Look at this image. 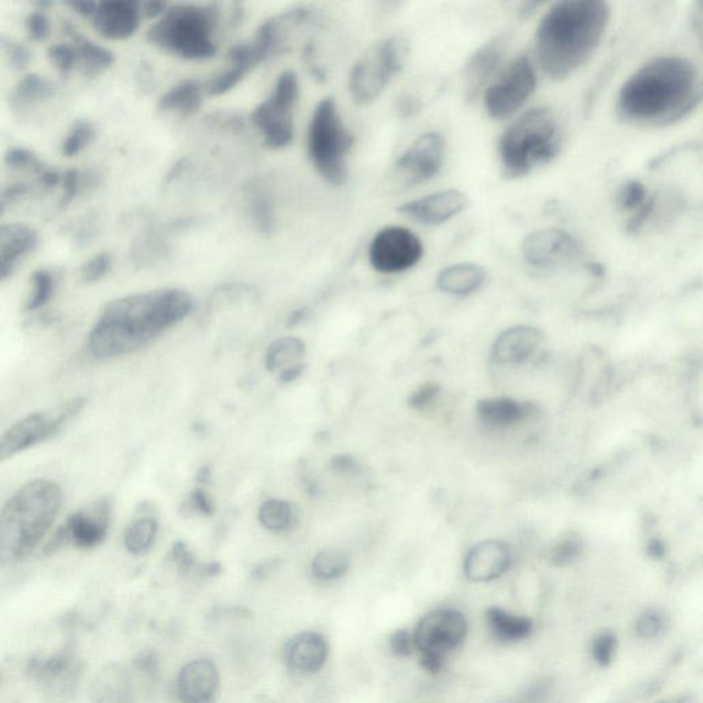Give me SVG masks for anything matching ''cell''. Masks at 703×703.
<instances>
[{
  "label": "cell",
  "instance_id": "obj_39",
  "mask_svg": "<svg viewBox=\"0 0 703 703\" xmlns=\"http://www.w3.org/2000/svg\"><path fill=\"white\" fill-rule=\"evenodd\" d=\"M259 520L265 529L271 530V532H283L292 525V506L281 499L267 500L260 507Z\"/></svg>",
  "mask_w": 703,
  "mask_h": 703
},
{
  "label": "cell",
  "instance_id": "obj_57",
  "mask_svg": "<svg viewBox=\"0 0 703 703\" xmlns=\"http://www.w3.org/2000/svg\"><path fill=\"white\" fill-rule=\"evenodd\" d=\"M168 3L160 2V0H150V2L141 3V11L143 18H160L165 11L168 10Z\"/></svg>",
  "mask_w": 703,
  "mask_h": 703
},
{
  "label": "cell",
  "instance_id": "obj_47",
  "mask_svg": "<svg viewBox=\"0 0 703 703\" xmlns=\"http://www.w3.org/2000/svg\"><path fill=\"white\" fill-rule=\"evenodd\" d=\"M5 163L9 165L10 168L14 169H33V171L40 172V174L44 171V165L40 163L35 153L29 152L27 149H22V147L10 149L9 152L5 154Z\"/></svg>",
  "mask_w": 703,
  "mask_h": 703
},
{
  "label": "cell",
  "instance_id": "obj_29",
  "mask_svg": "<svg viewBox=\"0 0 703 703\" xmlns=\"http://www.w3.org/2000/svg\"><path fill=\"white\" fill-rule=\"evenodd\" d=\"M202 101H204V87L197 80H184L165 92L158 103V108L161 112L190 117L200 110Z\"/></svg>",
  "mask_w": 703,
  "mask_h": 703
},
{
  "label": "cell",
  "instance_id": "obj_28",
  "mask_svg": "<svg viewBox=\"0 0 703 703\" xmlns=\"http://www.w3.org/2000/svg\"><path fill=\"white\" fill-rule=\"evenodd\" d=\"M526 407L509 397H493L481 400L477 406L480 421L489 428H510L526 417Z\"/></svg>",
  "mask_w": 703,
  "mask_h": 703
},
{
  "label": "cell",
  "instance_id": "obj_36",
  "mask_svg": "<svg viewBox=\"0 0 703 703\" xmlns=\"http://www.w3.org/2000/svg\"><path fill=\"white\" fill-rule=\"evenodd\" d=\"M351 566L347 552L330 548V550L320 551L312 561V574L318 580L334 581L345 576Z\"/></svg>",
  "mask_w": 703,
  "mask_h": 703
},
{
  "label": "cell",
  "instance_id": "obj_9",
  "mask_svg": "<svg viewBox=\"0 0 703 703\" xmlns=\"http://www.w3.org/2000/svg\"><path fill=\"white\" fill-rule=\"evenodd\" d=\"M410 54V46L401 36L381 40L357 61L349 76V91L359 105L375 101L403 71Z\"/></svg>",
  "mask_w": 703,
  "mask_h": 703
},
{
  "label": "cell",
  "instance_id": "obj_2",
  "mask_svg": "<svg viewBox=\"0 0 703 703\" xmlns=\"http://www.w3.org/2000/svg\"><path fill=\"white\" fill-rule=\"evenodd\" d=\"M701 101V82L693 62L666 55L643 65L622 86L618 116L627 123L661 127L682 120Z\"/></svg>",
  "mask_w": 703,
  "mask_h": 703
},
{
  "label": "cell",
  "instance_id": "obj_7",
  "mask_svg": "<svg viewBox=\"0 0 703 703\" xmlns=\"http://www.w3.org/2000/svg\"><path fill=\"white\" fill-rule=\"evenodd\" d=\"M353 142L355 139L342 121L336 101L322 99L309 121L308 156L320 178L331 186H341L347 180V158Z\"/></svg>",
  "mask_w": 703,
  "mask_h": 703
},
{
  "label": "cell",
  "instance_id": "obj_5",
  "mask_svg": "<svg viewBox=\"0 0 703 703\" xmlns=\"http://www.w3.org/2000/svg\"><path fill=\"white\" fill-rule=\"evenodd\" d=\"M219 25L217 5L171 6L147 31V40L182 60L205 61L217 53Z\"/></svg>",
  "mask_w": 703,
  "mask_h": 703
},
{
  "label": "cell",
  "instance_id": "obj_21",
  "mask_svg": "<svg viewBox=\"0 0 703 703\" xmlns=\"http://www.w3.org/2000/svg\"><path fill=\"white\" fill-rule=\"evenodd\" d=\"M220 676L215 662L200 658L184 665L176 682L183 703H212L219 691Z\"/></svg>",
  "mask_w": 703,
  "mask_h": 703
},
{
  "label": "cell",
  "instance_id": "obj_4",
  "mask_svg": "<svg viewBox=\"0 0 703 703\" xmlns=\"http://www.w3.org/2000/svg\"><path fill=\"white\" fill-rule=\"evenodd\" d=\"M64 503V491L55 481L38 478L20 489L0 510V568L31 557L53 528Z\"/></svg>",
  "mask_w": 703,
  "mask_h": 703
},
{
  "label": "cell",
  "instance_id": "obj_14",
  "mask_svg": "<svg viewBox=\"0 0 703 703\" xmlns=\"http://www.w3.org/2000/svg\"><path fill=\"white\" fill-rule=\"evenodd\" d=\"M466 636L465 614L454 609H439L421 618L412 633V643L421 655L445 660V655L458 649Z\"/></svg>",
  "mask_w": 703,
  "mask_h": 703
},
{
  "label": "cell",
  "instance_id": "obj_50",
  "mask_svg": "<svg viewBox=\"0 0 703 703\" xmlns=\"http://www.w3.org/2000/svg\"><path fill=\"white\" fill-rule=\"evenodd\" d=\"M71 544V537H69L68 528L65 524L58 526L57 530L51 535L49 541L44 544L43 554L46 557H51V555L57 554L62 548H65Z\"/></svg>",
  "mask_w": 703,
  "mask_h": 703
},
{
  "label": "cell",
  "instance_id": "obj_37",
  "mask_svg": "<svg viewBox=\"0 0 703 703\" xmlns=\"http://www.w3.org/2000/svg\"><path fill=\"white\" fill-rule=\"evenodd\" d=\"M250 213L253 220L263 233H268L274 228V206L270 191L263 184L257 182L249 189Z\"/></svg>",
  "mask_w": 703,
  "mask_h": 703
},
{
  "label": "cell",
  "instance_id": "obj_25",
  "mask_svg": "<svg viewBox=\"0 0 703 703\" xmlns=\"http://www.w3.org/2000/svg\"><path fill=\"white\" fill-rule=\"evenodd\" d=\"M541 340H543V336L535 327H511V329L503 331L493 344V360L500 364L525 362L537 351Z\"/></svg>",
  "mask_w": 703,
  "mask_h": 703
},
{
  "label": "cell",
  "instance_id": "obj_46",
  "mask_svg": "<svg viewBox=\"0 0 703 703\" xmlns=\"http://www.w3.org/2000/svg\"><path fill=\"white\" fill-rule=\"evenodd\" d=\"M635 628L640 638H657L664 631L665 620L657 610H646V612L640 614Z\"/></svg>",
  "mask_w": 703,
  "mask_h": 703
},
{
  "label": "cell",
  "instance_id": "obj_20",
  "mask_svg": "<svg viewBox=\"0 0 703 703\" xmlns=\"http://www.w3.org/2000/svg\"><path fill=\"white\" fill-rule=\"evenodd\" d=\"M469 198L458 190H445L401 205V215L425 226H440L465 211Z\"/></svg>",
  "mask_w": 703,
  "mask_h": 703
},
{
  "label": "cell",
  "instance_id": "obj_52",
  "mask_svg": "<svg viewBox=\"0 0 703 703\" xmlns=\"http://www.w3.org/2000/svg\"><path fill=\"white\" fill-rule=\"evenodd\" d=\"M6 53L9 57L10 64L16 66V68H24L31 61V53L27 47L22 46L20 43L9 42L6 44Z\"/></svg>",
  "mask_w": 703,
  "mask_h": 703
},
{
  "label": "cell",
  "instance_id": "obj_44",
  "mask_svg": "<svg viewBox=\"0 0 703 703\" xmlns=\"http://www.w3.org/2000/svg\"><path fill=\"white\" fill-rule=\"evenodd\" d=\"M646 198V187L638 180H631L618 191L617 202L624 211H638L640 206L647 201Z\"/></svg>",
  "mask_w": 703,
  "mask_h": 703
},
{
  "label": "cell",
  "instance_id": "obj_54",
  "mask_svg": "<svg viewBox=\"0 0 703 703\" xmlns=\"http://www.w3.org/2000/svg\"><path fill=\"white\" fill-rule=\"evenodd\" d=\"M172 558H174L180 572L183 573L189 572L194 563L193 555L183 543L176 544L174 550H172Z\"/></svg>",
  "mask_w": 703,
  "mask_h": 703
},
{
  "label": "cell",
  "instance_id": "obj_18",
  "mask_svg": "<svg viewBox=\"0 0 703 703\" xmlns=\"http://www.w3.org/2000/svg\"><path fill=\"white\" fill-rule=\"evenodd\" d=\"M141 3L135 0L98 2L91 18L92 27L101 38L120 42L132 38L141 27Z\"/></svg>",
  "mask_w": 703,
  "mask_h": 703
},
{
  "label": "cell",
  "instance_id": "obj_16",
  "mask_svg": "<svg viewBox=\"0 0 703 703\" xmlns=\"http://www.w3.org/2000/svg\"><path fill=\"white\" fill-rule=\"evenodd\" d=\"M445 160V141L436 132L419 136L396 164L397 175L406 186L428 182L439 174Z\"/></svg>",
  "mask_w": 703,
  "mask_h": 703
},
{
  "label": "cell",
  "instance_id": "obj_17",
  "mask_svg": "<svg viewBox=\"0 0 703 703\" xmlns=\"http://www.w3.org/2000/svg\"><path fill=\"white\" fill-rule=\"evenodd\" d=\"M27 673L46 690L66 697L75 693L82 665L72 650H62L50 657L32 658L28 662Z\"/></svg>",
  "mask_w": 703,
  "mask_h": 703
},
{
  "label": "cell",
  "instance_id": "obj_1",
  "mask_svg": "<svg viewBox=\"0 0 703 703\" xmlns=\"http://www.w3.org/2000/svg\"><path fill=\"white\" fill-rule=\"evenodd\" d=\"M193 309L190 293L169 287L117 298L92 327L88 351L97 359L128 355L178 325Z\"/></svg>",
  "mask_w": 703,
  "mask_h": 703
},
{
  "label": "cell",
  "instance_id": "obj_55",
  "mask_svg": "<svg viewBox=\"0 0 703 703\" xmlns=\"http://www.w3.org/2000/svg\"><path fill=\"white\" fill-rule=\"evenodd\" d=\"M190 509L195 513L212 514L213 503L204 491H195L189 500Z\"/></svg>",
  "mask_w": 703,
  "mask_h": 703
},
{
  "label": "cell",
  "instance_id": "obj_26",
  "mask_svg": "<svg viewBox=\"0 0 703 703\" xmlns=\"http://www.w3.org/2000/svg\"><path fill=\"white\" fill-rule=\"evenodd\" d=\"M503 54V40L495 39L471 55L465 71L467 97L474 99L480 94L481 88L498 69L503 60Z\"/></svg>",
  "mask_w": 703,
  "mask_h": 703
},
{
  "label": "cell",
  "instance_id": "obj_8",
  "mask_svg": "<svg viewBox=\"0 0 703 703\" xmlns=\"http://www.w3.org/2000/svg\"><path fill=\"white\" fill-rule=\"evenodd\" d=\"M304 13V9H297L272 17L261 25L255 38L246 43L235 44L233 49L228 51V68L213 77L211 82L206 84L205 91L212 97H219L237 87L252 69L281 50L290 25L301 20Z\"/></svg>",
  "mask_w": 703,
  "mask_h": 703
},
{
  "label": "cell",
  "instance_id": "obj_32",
  "mask_svg": "<svg viewBox=\"0 0 703 703\" xmlns=\"http://www.w3.org/2000/svg\"><path fill=\"white\" fill-rule=\"evenodd\" d=\"M305 355L304 342L298 338L285 337L272 342L265 356V364L270 371H283L300 366L301 357Z\"/></svg>",
  "mask_w": 703,
  "mask_h": 703
},
{
  "label": "cell",
  "instance_id": "obj_27",
  "mask_svg": "<svg viewBox=\"0 0 703 703\" xmlns=\"http://www.w3.org/2000/svg\"><path fill=\"white\" fill-rule=\"evenodd\" d=\"M487 272L477 264L463 263L451 265L440 272L437 286L441 292L454 296H467L484 285Z\"/></svg>",
  "mask_w": 703,
  "mask_h": 703
},
{
  "label": "cell",
  "instance_id": "obj_12",
  "mask_svg": "<svg viewBox=\"0 0 703 703\" xmlns=\"http://www.w3.org/2000/svg\"><path fill=\"white\" fill-rule=\"evenodd\" d=\"M535 66L528 55H520L485 92V108L492 119H509L536 90Z\"/></svg>",
  "mask_w": 703,
  "mask_h": 703
},
{
  "label": "cell",
  "instance_id": "obj_59",
  "mask_svg": "<svg viewBox=\"0 0 703 703\" xmlns=\"http://www.w3.org/2000/svg\"><path fill=\"white\" fill-rule=\"evenodd\" d=\"M418 105L417 102L412 98H404L400 101L399 110L404 116H410V114L417 112Z\"/></svg>",
  "mask_w": 703,
  "mask_h": 703
},
{
  "label": "cell",
  "instance_id": "obj_45",
  "mask_svg": "<svg viewBox=\"0 0 703 703\" xmlns=\"http://www.w3.org/2000/svg\"><path fill=\"white\" fill-rule=\"evenodd\" d=\"M110 268H112V257L108 253H98L83 265L80 276L84 283H95L105 278Z\"/></svg>",
  "mask_w": 703,
  "mask_h": 703
},
{
  "label": "cell",
  "instance_id": "obj_3",
  "mask_svg": "<svg viewBox=\"0 0 703 703\" xmlns=\"http://www.w3.org/2000/svg\"><path fill=\"white\" fill-rule=\"evenodd\" d=\"M609 5L601 0L557 3L536 31V54L551 79L563 80L590 60L609 24Z\"/></svg>",
  "mask_w": 703,
  "mask_h": 703
},
{
  "label": "cell",
  "instance_id": "obj_53",
  "mask_svg": "<svg viewBox=\"0 0 703 703\" xmlns=\"http://www.w3.org/2000/svg\"><path fill=\"white\" fill-rule=\"evenodd\" d=\"M654 198H650L649 201L644 202L642 206L636 211L632 219L629 220L627 230L628 233H638L643 224L647 222L651 212L654 211Z\"/></svg>",
  "mask_w": 703,
  "mask_h": 703
},
{
  "label": "cell",
  "instance_id": "obj_23",
  "mask_svg": "<svg viewBox=\"0 0 703 703\" xmlns=\"http://www.w3.org/2000/svg\"><path fill=\"white\" fill-rule=\"evenodd\" d=\"M329 651V643L320 633H298L285 647L287 669L296 676L315 675L325 666Z\"/></svg>",
  "mask_w": 703,
  "mask_h": 703
},
{
  "label": "cell",
  "instance_id": "obj_34",
  "mask_svg": "<svg viewBox=\"0 0 703 703\" xmlns=\"http://www.w3.org/2000/svg\"><path fill=\"white\" fill-rule=\"evenodd\" d=\"M54 92L53 84L39 75H28L17 84L11 94V105L16 110L29 108L43 99L51 97Z\"/></svg>",
  "mask_w": 703,
  "mask_h": 703
},
{
  "label": "cell",
  "instance_id": "obj_19",
  "mask_svg": "<svg viewBox=\"0 0 703 703\" xmlns=\"http://www.w3.org/2000/svg\"><path fill=\"white\" fill-rule=\"evenodd\" d=\"M112 515V504L108 499L97 500L87 509L76 511L65 522L73 546L80 550H92L106 539Z\"/></svg>",
  "mask_w": 703,
  "mask_h": 703
},
{
  "label": "cell",
  "instance_id": "obj_58",
  "mask_svg": "<svg viewBox=\"0 0 703 703\" xmlns=\"http://www.w3.org/2000/svg\"><path fill=\"white\" fill-rule=\"evenodd\" d=\"M68 6L71 7L76 14H79V16L90 18L91 20L92 16L95 14V10H97L98 2H88V0H84V2L68 3Z\"/></svg>",
  "mask_w": 703,
  "mask_h": 703
},
{
  "label": "cell",
  "instance_id": "obj_33",
  "mask_svg": "<svg viewBox=\"0 0 703 703\" xmlns=\"http://www.w3.org/2000/svg\"><path fill=\"white\" fill-rule=\"evenodd\" d=\"M158 522L150 515L132 521L124 533V546L132 555H146L156 543Z\"/></svg>",
  "mask_w": 703,
  "mask_h": 703
},
{
  "label": "cell",
  "instance_id": "obj_10",
  "mask_svg": "<svg viewBox=\"0 0 703 703\" xmlns=\"http://www.w3.org/2000/svg\"><path fill=\"white\" fill-rule=\"evenodd\" d=\"M86 404L87 400L84 397H76L65 401L54 410L32 412L11 425L0 436V463L53 439L65 428L66 423L71 422L84 410Z\"/></svg>",
  "mask_w": 703,
  "mask_h": 703
},
{
  "label": "cell",
  "instance_id": "obj_62",
  "mask_svg": "<svg viewBox=\"0 0 703 703\" xmlns=\"http://www.w3.org/2000/svg\"><path fill=\"white\" fill-rule=\"evenodd\" d=\"M660 703H666V702H660Z\"/></svg>",
  "mask_w": 703,
  "mask_h": 703
},
{
  "label": "cell",
  "instance_id": "obj_40",
  "mask_svg": "<svg viewBox=\"0 0 703 703\" xmlns=\"http://www.w3.org/2000/svg\"><path fill=\"white\" fill-rule=\"evenodd\" d=\"M94 138V125L88 123V121H76L72 130L69 131L64 142H62L61 152L65 157L69 158L79 156L94 141Z\"/></svg>",
  "mask_w": 703,
  "mask_h": 703
},
{
  "label": "cell",
  "instance_id": "obj_41",
  "mask_svg": "<svg viewBox=\"0 0 703 703\" xmlns=\"http://www.w3.org/2000/svg\"><path fill=\"white\" fill-rule=\"evenodd\" d=\"M50 64L57 69L61 75H69L77 66V54L73 44L57 43L47 51Z\"/></svg>",
  "mask_w": 703,
  "mask_h": 703
},
{
  "label": "cell",
  "instance_id": "obj_49",
  "mask_svg": "<svg viewBox=\"0 0 703 703\" xmlns=\"http://www.w3.org/2000/svg\"><path fill=\"white\" fill-rule=\"evenodd\" d=\"M390 650L393 651L399 657H408L414 650V643H412V635L406 629H399L390 636L389 640Z\"/></svg>",
  "mask_w": 703,
  "mask_h": 703
},
{
  "label": "cell",
  "instance_id": "obj_24",
  "mask_svg": "<svg viewBox=\"0 0 703 703\" xmlns=\"http://www.w3.org/2000/svg\"><path fill=\"white\" fill-rule=\"evenodd\" d=\"M38 242V233L24 224L0 227V282L14 274L18 264L36 248Z\"/></svg>",
  "mask_w": 703,
  "mask_h": 703
},
{
  "label": "cell",
  "instance_id": "obj_15",
  "mask_svg": "<svg viewBox=\"0 0 703 703\" xmlns=\"http://www.w3.org/2000/svg\"><path fill=\"white\" fill-rule=\"evenodd\" d=\"M522 255L526 263L533 267L539 270H550L579 259L581 249L579 242L566 231L559 228H544L525 238L522 244Z\"/></svg>",
  "mask_w": 703,
  "mask_h": 703
},
{
  "label": "cell",
  "instance_id": "obj_13",
  "mask_svg": "<svg viewBox=\"0 0 703 703\" xmlns=\"http://www.w3.org/2000/svg\"><path fill=\"white\" fill-rule=\"evenodd\" d=\"M423 256L421 239L406 227L389 226L378 231L368 248L371 267L381 274L410 270Z\"/></svg>",
  "mask_w": 703,
  "mask_h": 703
},
{
  "label": "cell",
  "instance_id": "obj_11",
  "mask_svg": "<svg viewBox=\"0 0 703 703\" xmlns=\"http://www.w3.org/2000/svg\"><path fill=\"white\" fill-rule=\"evenodd\" d=\"M300 83L296 73L283 72L276 80L270 97L261 102L252 113V124L263 136L264 145L270 149L289 146L294 136V109H296Z\"/></svg>",
  "mask_w": 703,
  "mask_h": 703
},
{
  "label": "cell",
  "instance_id": "obj_22",
  "mask_svg": "<svg viewBox=\"0 0 703 703\" xmlns=\"http://www.w3.org/2000/svg\"><path fill=\"white\" fill-rule=\"evenodd\" d=\"M511 565V550L499 540L478 543L467 554L465 574L473 583H489L502 577Z\"/></svg>",
  "mask_w": 703,
  "mask_h": 703
},
{
  "label": "cell",
  "instance_id": "obj_31",
  "mask_svg": "<svg viewBox=\"0 0 703 703\" xmlns=\"http://www.w3.org/2000/svg\"><path fill=\"white\" fill-rule=\"evenodd\" d=\"M72 44L77 54V65H82L87 76H98L114 64V55L106 47L84 38L75 29L71 31Z\"/></svg>",
  "mask_w": 703,
  "mask_h": 703
},
{
  "label": "cell",
  "instance_id": "obj_38",
  "mask_svg": "<svg viewBox=\"0 0 703 703\" xmlns=\"http://www.w3.org/2000/svg\"><path fill=\"white\" fill-rule=\"evenodd\" d=\"M55 287L57 282L53 272L49 270H38L33 272L31 276V293H29L27 303H25V311L35 312L50 303L54 297Z\"/></svg>",
  "mask_w": 703,
  "mask_h": 703
},
{
  "label": "cell",
  "instance_id": "obj_60",
  "mask_svg": "<svg viewBox=\"0 0 703 703\" xmlns=\"http://www.w3.org/2000/svg\"><path fill=\"white\" fill-rule=\"evenodd\" d=\"M647 550H649L650 557L657 559L664 557L665 554L664 544H662L661 541L658 540L651 541Z\"/></svg>",
  "mask_w": 703,
  "mask_h": 703
},
{
  "label": "cell",
  "instance_id": "obj_30",
  "mask_svg": "<svg viewBox=\"0 0 703 703\" xmlns=\"http://www.w3.org/2000/svg\"><path fill=\"white\" fill-rule=\"evenodd\" d=\"M487 621L493 636L506 643L520 642L529 638L533 632V622L530 618L506 612L500 607H491L488 610Z\"/></svg>",
  "mask_w": 703,
  "mask_h": 703
},
{
  "label": "cell",
  "instance_id": "obj_42",
  "mask_svg": "<svg viewBox=\"0 0 703 703\" xmlns=\"http://www.w3.org/2000/svg\"><path fill=\"white\" fill-rule=\"evenodd\" d=\"M617 650V636L612 631H605L596 636L592 643V657L602 668L612 664Z\"/></svg>",
  "mask_w": 703,
  "mask_h": 703
},
{
  "label": "cell",
  "instance_id": "obj_6",
  "mask_svg": "<svg viewBox=\"0 0 703 703\" xmlns=\"http://www.w3.org/2000/svg\"><path fill=\"white\" fill-rule=\"evenodd\" d=\"M559 147L561 136L551 110H529L511 124L500 138L499 154L503 175L507 179L522 178L537 165L550 163L557 156Z\"/></svg>",
  "mask_w": 703,
  "mask_h": 703
},
{
  "label": "cell",
  "instance_id": "obj_43",
  "mask_svg": "<svg viewBox=\"0 0 703 703\" xmlns=\"http://www.w3.org/2000/svg\"><path fill=\"white\" fill-rule=\"evenodd\" d=\"M583 552V543L576 536L565 537L552 548L551 562L557 566H568L577 561Z\"/></svg>",
  "mask_w": 703,
  "mask_h": 703
},
{
  "label": "cell",
  "instance_id": "obj_35",
  "mask_svg": "<svg viewBox=\"0 0 703 703\" xmlns=\"http://www.w3.org/2000/svg\"><path fill=\"white\" fill-rule=\"evenodd\" d=\"M127 682V676L121 671L103 672L92 688V695L98 703H130Z\"/></svg>",
  "mask_w": 703,
  "mask_h": 703
},
{
  "label": "cell",
  "instance_id": "obj_48",
  "mask_svg": "<svg viewBox=\"0 0 703 703\" xmlns=\"http://www.w3.org/2000/svg\"><path fill=\"white\" fill-rule=\"evenodd\" d=\"M25 28H27L29 39L32 42H44L51 33L50 20L44 10L32 11L25 20Z\"/></svg>",
  "mask_w": 703,
  "mask_h": 703
},
{
  "label": "cell",
  "instance_id": "obj_56",
  "mask_svg": "<svg viewBox=\"0 0 703 703\" xmlns=\"http://www.w3.org/2000/svg\"><path fill=\"white\" fill-rule=\"evenodd\" d=\"M437 392H439V388H437V386H423V388L417 390V392L414 393V396L411 397V406L415 408L425 407L426 404H429L430 401L436 397Z\"/></svg>",
  "mask_w": 703,
  "mask_h": 703
},
{
  "label": "cell",
  "instance_id": "obj_61",
  "mask_svg": "<svg viewBox=\"0 0 703 703\" xmlns=\"http://www.w3.org/2000/svg\"><path fill=\"white\" fill-rule=\"evenodd\" d=\"M0 683H2V675H0Z\"/></svg>",
  "mask_w": 703,
  "mask_h": 703
},
{
  "label": "cell",
  "instance_id": "obj_51",
  "mask_svg": "<svg viewBox=\"0 0 703 703\" xmlns=\"http://www.w3.org/2000/svg\"><path fill=\"white\" fill-rule=\"evenodd\" d=\"M62 190H64V194H62V204L68 205L69 202L75 200L76 195L79 194L80 190V174L79 171H76V169H71V171L66 172L64 176H62Z\"/></svg>",
  "mask_w": 703,
  "mask_h": 703
}]
</instances>
